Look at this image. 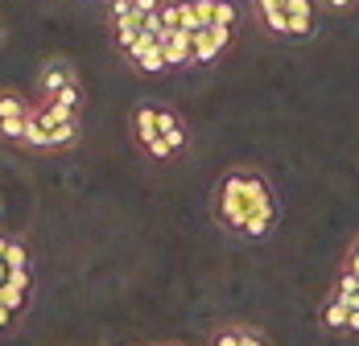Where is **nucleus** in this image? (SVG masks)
Here are the masks:
<instances>
[{
  "instance_id": "26",
  "label": "nucleus",
  "mask_w": 359,
  "mask_h": 346,
  "mask_svg": "<svg viewBox=\"0 0 359 346\" xmlns=\"http://www.w3.org/2000/svg\"><path fill=\"white\" fill-rule=\"evenodd\" d=\"M133 13L149 17V13H161V0H133Z\"/></svg>"
},
{
  "instance_id": "18",
  "label": "nucleus",
  "mask_w": 359,
  "mask_h": 346,
  "mask_svg": "<svg viewBox=\"0 0 359 346\" xmlns=\"http://www.w3.org/2000/svg\"><path fill=\"white\" fill-rule=\"evenodd\" d=\"M25 120H29V116H25ZM25 120H0V140L25 144Z\"/></svg>"
},
{
  "instance_id": "22",
  "label": "nucleus",
  "mask_w": 359,
  "mask_h": 346,
  "mask_svg": "<svg viewBox=\"0 0 359 346\" xmlns=\"http://www.w3.org/2000/svg\"><path fill=\"white\" fill-rule=\"evenodd\" d=\"M108 17H111V25L124 21V17H133V0H108Z\"/></svg>"
},
{
  "instance_id": "5",
  "label": "nucleus",
  "mask_w": 359,
  "mask_h": 346,
  "mask_svg": "<svg viewBox=\"0 0 359 346\" xmlns=\"http://www.w3.org/2000/svg\"><path fill=\"white\" fill-rule=\"evenodd\" d=\"M157 132L174 144V153H182L186 144H190V137H186V124H182V116L174 111V107L157 104Z\"/></svg>"
},
{
  "instance_id": "14",
  "label": "nucleus",
  "mask_w": 359,
  "mask_h": 346,
  "mask_svg": "<svg viewBox=\"0 0 359 346\" xmlns=\"http://www.w3.org/2000/svg\"><path fill=\"white\" fill-rule=\"evenodd\" d=\"M0 310H8L13 317L21 310H29V289H17V284H0Z\"/></svg>"
},
{
  "instance_id": "10",
  "label": "nucleus",
  "mask_w": 359,
  "mask_h": 346,
  "mask_svg": "<svg viewBox=\"0 0 359 346\" xmlns=\"http://www.w3.org/2000/svg\"><path fill=\"white\" fill-rule=\"evenodd\" d=\"M347 321H351V305H347L343 297H330V301L323 305V326H326V330L347 334Z\"/></svg>"
},
{
  "instance_id": "2",
  "label": "nucleus",
  "mask_w": 359,
  "mask_h": 346,
  "mask_svg": "<svg viewBox=\"0 0 359 346\" xmlns=\"http://www.w3.org/2000/svg\"><path fill=\"white\" fill-rule=\"evenodd\" d=\"M231 29H223V25H207V29H194L190 41H194V67H211L219 54L231 46Z\"/></svg>"
},
{
  "instance_id": "12",
  "label": "nucleus",
  "mask_w": 359,
  "mask_h": 346,
  "mask_svg": "<svg viewBox=\"0 0 359 346\" xmlns=\"http://www.w3.org/2000/svg\"><path fill=\"white\" fill-rule=\"evenodd\" d=\"M34 111V99H25L21 91H0V120H25Z\"/></svg>"
},
{
  "instance_id": "19",
  "label": "nucleus",
  "mask_w": 359,
  "mask_h": 346,
  "mask_svg": "<svg viewBox=\"0 0 359 346\" xmlns=\"http://www.w3.org/2000/svg\"><path fill=\"white\" fill-rule=\"evenodd\" d=\"M0 260H4L8 268H29V251H25V243H17V240L8 243V251H4Z\"/></svg>"
},
{
  "instance_id": "29",
  "label": "nucleus",
  "mask_w": 359,
  "mask_h": 346,
  "mask_svg": "<svg viewBox=\"0 0 359 346\" xmlns=\"http://www.w3.org/2000/svg\"><path fill=\"white\" fill-rule=\"evenodd\" d=\"M347 334H359V310H351V321H347Z\"/></svg>"
},
{
  "instance_id": "13",
  "label": "nucleus",
  "mask_w": 359,
  "mask_h": 346,
  "mask_svg": "<svg viewBox=\"0 0 359 346\" xmlns=\"http://www.w3.org/2000/svg\"><path fill=\"white\" fill-rule=\"evenodd\" d=\"M141 21H144V17H137V13H133V17H124V21H116V25H111V29H116V46H120L124 54H128V50L137 46V37L144 34Z\"/></svg>"
},
{
  "instance_id": "23",
  "label": "nucleus",
  "mask_w": 359,
  "mask_h": 346,
  "mask_svg": "<svg viewBox=\"0 0 359 346\" xmlns=\"http://www.w3.org/2000/svg\"><path fill=\"white\" fill-rule=\"evenodd\" d=\"M211 346H244V342H240V326H223Z\"/></svg>"
},
{
  "instance_id": "9",
  "label": "nucleus",
  "mask_w": 359,
  "mask_h": 346,
  "mask_svg": "<svg viewBox=\"0 0 359 346\" xmlns=\"http://www.w3.org/2000/svg\"><path fill=\"white\" fill-rule=\"evenodd\" d=\"M133 137L149 140V137H157V104H137L133 107Z\"/></svg>"
},
{
  "instance_id": "27",
  "label": "nucleus",
  "mask_w": 359,
  "mask_h": 346,
  "mask_svg": "<svg viewBox=\"0 0 359 346\" xmlns=\"http://www.w3.org/2000/svg\"><path fill=\"white\" fill-rule=\"evenodd\" d=\"M347 268L359 277V235H355V243H351V251H347Z\"/></svg>"
},
{
  "instance_id": "28",
  "label": "nucleus",
  "mask_w": 359,
  "mask_h": 346,
  "mask_svg": "<svg viewBox=\"0 0 359 346\" xmlns=\"http://www.w3.org/2000/svg\"><path fill=\"white\" fill-rule=\"evenodd\" d=\"M326 8H330V13H343V8H351V4H359V0H323Z\"/></svg>"
},
{
  "instance_id": "25",
  "label": "nucleus",
  "mask_w": 359,
  "mask_h": 346,
  "mask_svg": "<svg viewBox=\"0 0 359 346\" xmlns=\"http://www.w3.org/2000/svg\"><path fill=\"white\" fill-rule=\"evenodd\" d=\"M8 284H17V289H34V277H29V268H13V272H8Z\"/></svg>"
},
{
  "instance_id": "7",
  "label": "nucleus",
  "mask_w": 359,
  "mask_h": 346,
  "mask_svg": "<svg viewBox=\"0 0 359 346\" xmlns=\"http://www.w3.org/2000/svg\"><path fill=\"white\" fill-rule=\"evenodd\" d=\"M256 13H260V25H264L273 37H289L285 0H256Z\"/></svg>"
},
{
  "instance_id": "16",
  "label": "nucleus",
  "mask_w": 359,
  "mask_h": 346,
  "mask_svg": "<svg viewBox=\"0 0 359 346\" xmlns=\"http://www.w3.org/2000/svg\"><path fill=\"white\" fill-rule=\"evenodd\" d=\"M161 25H165V34L170 29H182V0H161Z\"/></svg>"
},
{
  "instance_id": "31",
  "label": "nucleus",
  "mask_w": 359,
  "mask_h": 346,
  "mask_svg": "<svg viewBox=\"0 0 359 346\" xmlns=\"http://www.w3.org/2000/svg\"><path fill=\"white\" fill-rule=\"evenodd\" d=\"M8 272H13V268H8V264L0 260V284H8Z\"/></svg>"
},
{
  "instance_id": "1",
  "label": "nucleus",
  "mask_w": 359,
  "mask_h": 346,
  "mask_svg": "<svg viewBox=\"0 0 359 346\" xmlns=\"http://www.w3.org/2000/svg\"><path fill=\"white\" fill-rule=\"evenodd\" d=\"M260 210H277V198H273V190H269V181H264L260 169H227L219 177V186H215L219 227L240 235L244 223L252 214H260Z\"/></svg>"
},
{
  "instance_id": "11",
  "label": "nucleus",
  "mask_w": 359,
  "mask_h": 346,
  "mask_svg": "<svg viewBox=\"0 0 359 346\" xmlns=\"http://www.w3.org/2000/svg\"><path fill=\"white\" fill-rule=\"evenodd\" d=\"M133 67L141 70V74H165V70H170V58H165L161 41H157V46H149V50H141V54L133 58Z\"/></svg>"
},
{
  "instance_id": "32",
  "label": "nucleus",
  "mask_w": 359,
  "mask_h": 346,
  "mask_svg": "<svg viewBox=\"0 0 359 346\" xmlns=\"http://www.w3.org/2000/svg\"><path fill=\"white\" fill-rule=\"evenodd\" d=\"M4 37H8V34H4V21H0V46H4Z\"/></svg>"
},
{
  "instance_id": "4",
  "label": "nucleus",
  "mask_w": 359,
  "mask_h": 346,
  "mask_svg": "<svg viewBox=\"0 0 359 346\" xmlns=\"http://www.w3.org/2000/svg\"><path fill=\"white\" fill-rule=\"evenodd\" d=\"M165 58H170V70L174 67H190L194 62V41H190V29H170V34L157 37Z\"/></svg>"
},
{
  "instance_id": "20",
  "label": "nucleus",
  "mask_w": 359,
  "mask_h": 346,
  "mask_svg": "<svg viewBox=\"0 0 359 346\" xmlns=\"http://www.w3.org/2000/svg\"><path fill=\"white\" fill-rule=\"evenodd\" d=\"M74 140H79V120H71V124H58V128H54V148H71Z\"/></svg>"
},
{
  "instance_id": "6",
  "label": "nucleus",
  "mask_w": 359,
  "mask_h": 346,
  "mask_svg": "<svg viewBox=\"0 0 359 346\" xmlns=\"http://www.w3.org/2000/svg\"><path fill=\"white\" fill-rule=\"evenodd\" d=\"M289 13V37H310L314 34V0H285Z\"/></svg>"
},
{
  "instance_id": "17",
  "label": "nucleus",
  "mask_w": 359,
  "mask_h": 346,
  "mask_svg": "<svg viewBox=\"0 0 359 346\" xmlns=\"http://www.w3.org/2000/svg\"><path fill=\"white\" fill-rule=\"evenodd\" d=\"M236 21H240L236 4H231V0H215V25H223V29H236Z\"/></svg>"
},
{
  "instance_id": "3",
  "label": "nucleus",
  "mask_w": 359,
  "mask_h": 346,
  "mask_svg": "<svg viewBox=\"0 0 359 346\" xmlns=\"http://www.w3.org/2000/svg\"><path fill=\"white\" fill-rule=\"evenodd\" d=\"M74 83H79V74H74L71 62H67V58H50V62L41 67V74H37V95H41V99H54V95H62Z\"/></svg>"
},
{
  "instance_id": "21",
  "label": "nucleus",
  "mask_w": 359,
  "mask_h": 346,
  "mask_svg": "<svg viewBox=\"0 0 359 346\" xmlns=\"http://www.w3.org/2000/svg\"><path fill=\"white\" fill-rule=\"evenodd\" d=\"M194 17L198 25H215V0H194Z\"/></svg>"
},
{
  "instance_id": "30",
  "label": "nucleus",
  "mask_w": 359,
  "mask_h": 346,
  "mask_svg": "<svg viewBox=\"0 0 359 346\" xmlns=\"http://www.w3.org/2000/svg\"><path fill=\"white\" fill-rule=\"evenodd\" d=\"M8 326H13V313H8V310H0V334H4Z\"/></svg>"
},
{
  "instance_id": "24",
  "label": "nucleus",
  "mask_w": 359,
  "mask_h": 346,
  "mask_svg": "<svg viewBox=\"0 0 359 346\" xmlns=\"http://www.w3.org/2000/svg\"><path fill=\"white\" fill-rule=\"evenodd\" d=\"M240 342H244V346H269V338H264L260 330H248V326H240Z\"/></svg>"
},
{
  "instance_id": "8",
  "label": "nucleus",
  "mask_w": 359,
  "mask_h": 346,
  "mask_svg": "<svg viewBox=\"0 0 359 346\" xmlns=\"http://www.w3.org/2000/svg\"><path fill=\"white\" fill-rule=\"evenodd\" d=\"M25 144L29 148H54V124L37 111V104L29 111V120H25Z\"/></svg>"
},
{
  "instance_id": "15",
  "label": "nucleus",
  "mask_w": 359,
  "mask_h": 346,
  "mask_svg": "<svg viewBox=\"0 0 359 346\" xmlns=\"http://www.w3.org/2000/svg\"><path fill=\"white\" fill-rule=\"evenodd\" d=\"M141 148L149 153V157H153V161H170V157H174V144L161 137V132H157V137H149V140L141 144Z\"/></svg>"
}]
</instances>
